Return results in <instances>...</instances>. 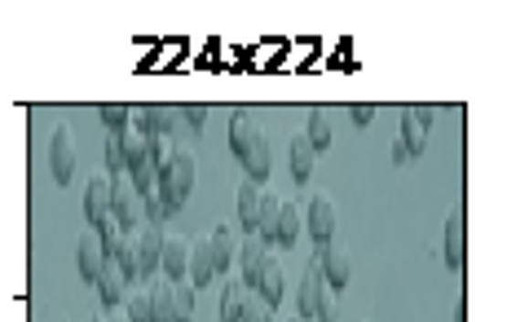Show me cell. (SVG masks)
<instances>
[{
  "instance_id": "obj_38",
  "label": "cell",
  "mask_w": 507,
  "mask_h": 322,
  "mask_svg": "<svg viewBox=\"0 0 507 322\" xmlns=\"http://www.w3.org/2000/svg\"><path fill=\"white\" fill-rule=\"evenodd\" d=\"M371 120H375V106H371V102H357V106H354V124H371Z\"/></svg>"
},
{
  "instance_id": "obj_16",
  "label": "cell",
  "mask_w": 507,
  "mask_h": 322,
  "mask_svg": "<svg viewBox=\"0 0 507 322\" xmlns=\"http://www.w3.org/2000/svg\"><path fill=\"white\" fill-rule=\"evenodd\" d=\"M243 168H248V177H252L256 186L269 177V168H274V150H269V137H265V133H256V142L248 146V155H243Z\"/></svg>"
},
{
  "instance_id": "obj_7",
  "label": "cell",
  "mask_w": 507,
  "mask_h": 322,
  "mask_svg": "<svg viewBox=\"0 0 507 322\" xmlns=\"http://www.w3.org/2000/svg\"><path fill=\"white\" fill-rule=\"evenodd\" d=\"M185 265H190V239L181 234H164V248H159V270L164 278H185Z\"/></svg>"
},
{
  "instance_id": "obj_26",
  "label": "cell",
  "mask_w": 507,
  "mask_h": 322,
  "mask_svg": "<svg viewBox=\"0 0 507 322\" xmlns=\"http://www.w3.org/2000/svg\"><path fill=\"white\" fill-rule=\"evenodd\" d=\"M282 283H287V278H282V265L269 256V261H265V270H260V278H256L260 296L269 300V305H279V300H282Z\"/></svg>"
},
{
  "instance_id": "obj_29",
  "label": "cell",
  "mask_w": 507,
  "mask_h": 322,
  "mask_svg": "<svg viewBox=\"0 0 507 322\" xmlns=\"http://www.w3.org/2000/svg\"><path fill=\"white\" fill-rule=\"evenodd\" d=\"M279 208H282L279 195H260V217H256V230H260V239H269V243H274V230H279Z\"/></svg>"
},
{
  "instance_id": "obj_40",
  "label": "cell",
  "mask_w": 507,
  "mask_h": 322,
  "mask_svg": "<svg viewBox=\"0 0 507 322\" xmlns=\"http://www.w3.org/2000/svg\"><path fill=\"white\" fill-rule=\"evenodd\" d=\"M89 322H106V314H93V318H89Z\"/></svg>"
},
{
  "instance_id": "obj_18",
  "label": "cell",
  "mask_w": 507,
  "mask_h": 322,
  "mask_svg": "<svg viewBox=\"0 0 507 322\" xmlns=\"http://www.w3.org/2000/svg\"><path fill=\"white\" fill-rule=\"evenodd\" d=\"M185 274H190V287H207V283L217 278V265H212V248H207V239L190 243V265H185Z\"/></svg>"
},
{
  "instance_id": "obj_20",
  "label": "cell",
  "mask_w": 507,
  "mask_h": 322,
  "mask_svg": "<svg viewBox=\"0 0 507 322\" xmlns=\"http://www.w3.org/2000/svg\"><path fill=\"white\" fill-rule=\"evenodd\" d=\"M93 283H98V292H101V300H106V305H120V300H124V292H128V278H124V270H120L115 261H106Z\"/></svg>"
},
{
  "instance_id": "obj_1",
  "label": "cell",
  "mask_w": 507,
  "mask_h": 322,
  "mask_svg": "<svg viewBox=\"0 0 507 322\" xmlns=\"http://www.w3.org/2000/svg\"><path fill=\"white\" fill-rule=\"evenodd\" d=\"M159 248H164V225H137V230H128L124 234V248L115 252L111 261L124 270V278H146V274L159 270Z\"/></svg>"
},
{
  "instance_id": "obj_6",
  "label": "cell",
  "mask_w": 507,
  "mask_h": 322,
  "mask_svg": "<svg viewBox=\"0 0 507 322\" xmlns=\"http://www.w3.org/2000/svg\"><path fill=\"white\" fill-rule=\"evenodd\" d=\"M304 230L313 234V239H322L327 243L331 234H335V199L331 195H313L304 203Z\"/></svg>"
},
{
  "instance_id": "obj_30",
  "label": "cell",
  "mask_w": 507,
  "mask_h": 322,
  "mask_svg": "<svg viewBox=\"0 0 507 322\" xmlns=\"http://www.w3.org/2000/svg\"><path fill=\"white\" fill-rule=\"evenodd\" d=\"M190 314H195V287L177 278L173 283V322H190Z\"/></svg>"
},
{
  "instance_id": "obj_5",
  "label": "cell",
  "mask_w": 507,
  "mask_h": 322,
  "mask_svg": "<svg viewBox=\"0 0 507 322\" xmlns=\"http://www.w3.org/2000/svg\"><path fill=\"white\" fill-rule=\"evenodd\" d=\"M111 217L124 225V230H137V217H142V195L132 190L128 173L111 177Z\"/></svg>"
},
{
  "instance_id": "obj_13",
  "label": "cell",
  "mask_w": 507,
  "mask_h": 322,
  "mask_svg": "<svg viewBox=\"0 0 507 322\" xmlns=\"http://www.w3.org/2000/svg\"><path fill=\"white\" fill-rule=\"evenodd\" d=\"M207 248H212V265H217V274L234 270V256H238V230H234V225H217L212 239H207Z\"/></svg>"
},
{
  "instance_id": "obj_14",
  "label": "cell",
  "mask_w": 507,
  "mask_h": 322,
  "mask_svg": "<svg viewBox=\"0 0 507 322\" xmlns=\"http://www.w3.org/2000/svg\"><path fill=\"white\" fill-rule=\"evenodd\" d=\"M256 133H260V124H256V115H252V111H243V106H238V111L229 115V150H234V155L243 159V155H248V146L256 142Z\"/></svg>"
},
{
  "instance_id": "obj_15",
  "label": "cell",
  "mask_w": 507,
  "mask_h": 322,
  "mask_svg": "<svg viewBox=\"0 0 507 322\" xmlns=\"http://www.w3.org/2000/svg\"><path fill=\"white\" fill-rule=\"evenodd\" d=\"M301 234H304V208H301V203H291V199H282V208H279V230H274V243L291 248V243H296Z\"/></svg>"
},
{
  "instance_id": "obj_17",
  "label": "cell",
  "mask_w": 507,
  "mask_h": 322,
  "mask_svg": "<svg viewBox=\"0 0 507 322\" xmlns=\"http://www.w3.org/2000/svg\"><path fill=\"white\" fill-rule=\"evenodd\" d=\"M265 261H269V252L260 248L256 239H243V243H238L234 265H243V287H256V278H260V270H265Z\"/></svg>"
},
{
  "instance_id": "obj_36",
  "label": "cell",
  "mask_w": 507,
  "mask_h": 322,
  "mask_svg": "<svg viewBox=\"0 0 507 322\" xmlns=\"http://www.w3.org/2000/svg\"><path fill=\"white\" fill-rule=\"evenodd\" d=\"M106 173H124V150H120V142H115V133H111V142H106Z\"/></svg>"
},
{
  "instance_id": "obj_32",
  "label": "cell",
  "mask_w": 507,
  "mask_h": 322,
  "mask_svg": "<svg viewBox=\"0 0 507 322\" xmlns=\"http://www.w3.org/2000/svg\"><path fill=\"white\" fill-rule=\"evenodd\" d=\"M238 322H274V305L265 296H252L248 292V300H243V314H238Z\"/></svg>"
},
{
  "instance_id": "obj_10",
  "label": "cell",
  "mask_w": 507,
  "mask_h": 322,
  "mask_svg": "<svg viewBox=\"0 0 507 322\" xmlns=\"http://www.w3.org/2000/svg\"><path fill=\"white\" fill-rule=\"evenodd\" d=\"M115 142H120V150H124V168H137V164H151V133H142V128H120L115 133Z\"/></svg>"
},
{
  "instance_id": "obj_19",
  "label": "cell",
  "mask_w": 507,
  "mask_h": 322,
  "mask_svg": "<svg viewBox=\"0 0 507 322\" xmlns=\"http://www.w3.org/2000/svg\"><path fill=\"white\" fill-rule=\"evenodd\" d=\"M322 287H327V278L318 270V261H309V265H304V278H301V318H313Z\"/></svg>"
},
{
  "instance_id": "obj_25",
  "label": "cell",
  "mask_w": 507,
  "mask_h": 322,
  "mask_svg": "<svg viewBox=\"0 0 507 322\" xmlns=\"http://www.w3.org/2000/svg\"><path fill=\"white\" fill-rule=\"evenodd\" d=\"M304 137L313 142V150H327L331 146V111H327V106H313V111H309Z\"/></svg>"
},
{
  "instance_id": "obj_12",
  "label": "cell",
  "mask_w": 507,
  "mask_h": 322,
  "mask_svg": "<svg viewBox=\"0 0 507 322\" xmlns=\"http://www.w3.org/2000/svg\"><path fill=\"white\" fill-rule=\"evenodd\" d=\"M132 128H142V133H151V137H164V128H173V106H164V102L132 106Z\"/></svg>"
},
{
  "instance_id": "obj_39",
  "label": "cell",
  "mask_w": 507,
  "mask_h": 322,
  "mask_svg": "<svg viewBox=\"0 0 507 322\" xmlns=\"http://www.w3.org/2000/svg\"><path fill=\"white\" fill-rule=\"evenodd\" d=\"M106 322H128V314L124 309H115V314H106Z\"/></svg>"
},
{
  "instance_id": "obj_2",
  "label": "cell",
  "mask_w": 507,
  "mask_h": 322,
  "mask_svg": "<svg viewBox=\"0 0 507 322\" xmlns=\"http://www.w3.org/2000/svg\"><path fill=\"white\" fill-rule=\"evenodd\" d=\"M195 173H199V159H195V150L190 146H177L168 150V159L159 164V186H154V195L164 199V208H168V217L177 212L181 203L190 199V186H195Z\"/></svg>"
},
{
  "instance_id": "obj_35",
  "label": "cell",
  "mask_w": 507,
  "mask_h": 322,
  "mask_svg": "<svg viewBox=\"0 0 507 322\" xmlns=\"http://www.w3.org/2000/svg\"><path fill=\"white\" fill-rule=\"evenodd\" d=\"M313 318H318V322H340V296H335V287H322Z\"/></svg>"
},
{
  "instance_id": "obj_8",
  "label": "cell",
  "mask_w": 507,
  "mask_h": 322,
  "mask_svg": "<svg viewBox=\"0 0 507 322\" xmlns=\"http://www.w3.org/2000/svg\"><path fill=\"white\" fill-rule=\"evenodd\" d=\"M84 217L98 225L101 217H111V173H93L89 177V190H84Z\"/></svg>"
},
{
  "instance_id": "obj_27",
  "label": "cell",
  "mask_w": 507,
  "mask_h": 322,
  "mask_svg": "<svg viewBox=\"0 0 507 322\" xmlns=\"http://www.w3.org/2000/svg\"><path fill=\"white\" fill-rule=\"evenodd\" d=\"M243 300H248V287H243V278H229L226 292H221V318H226V322H238V314H243Z\"/></svg>"
},
{
  "instance_id": "obj_24",
  "label": "cell",
  "mask_w": 507,
  "mask_h": 322,
  "mask_svg": "<svg viewBox=\"0 0 507 322\" xmlns=\"http://www.w3.org/2000/svg\"><path fill=\"white\" fill-rule=\"evenodd\" d=\"M260 195H265V190H260L256 181H243V186H238V199H234V203H238V221L248 225V230H256V217H260Z\"/></svg>"
},
{
  "instance_id": "obj_22",
  "label": "cell",
  "mask_w": 507,
  "mask_h": 322,
  "mask_svg": "<svg viewBox=\"0 0 507 322\" xmlns=\"http://www.w3.org/2000/svg\"><path fill=\"white\" fill-rule=\"evenodd\" d=\"M151 322H173V278H151Z\"/></svg>"
},
{
  "instance_id": "obj_21",
  "label": "cell",
  "mask_w": 507,
  "mask_h": 322,
  "mask_svg": "<svg viewBox=\"0 0 507 322\" xmlns=\"http://www.w3.org/2000/svg\"><path fill=\"white\" fill-rule=\"evenodd\" d=\"M446 265L463 270V212L459 208L446 212Z\"/></svg>"
},
{
  "instance_id": "obj_31",
  "label": "cell",
  "mask_w": 507,
  "mask_h": 322,
  "mask_svg": "<svg viewBox=\"0 0 507 322\" xmlns=\"http://www.w3.org/2000/svg\"><path fill=\"white\" fill-rule=\"evenodd\" d=\"M124 314L128 322H151V292H146V283L132 287V296L124 300Z\"/></svg>"
},
{
  "instance_id": "obj_23",
  "label": "cell",
  "mask_w": 507,
  "mask_h": 322,
  "mask_svg": "<svg viewBox=\"0 0 507 322\" xmlns=\"http://www.w3.org/2000/svg\"><path fill=\"white\" fill-rule=\"evenodd\" d=\"M287 146H291V173L301 177V181H309V177H313V159H318L313 142H309L304 133H296V137H291Z\"/></svg>"
},
{
  "instance_id": "obj_28",
  "label": "cell",
  "mask_w": 507,
  "mask_h": 322,
  "mask_svg": "<svg viewBox=\"0 0 507 322\" xmlns=\"http://www.w3.org/2000/svg\"><path fill=\"white\" fill-rule=\"evenodd\" d=\"M93 230H98V239H101V252H106V261H111V256H115V252L124 248V225L115 221V217H101L98 225H93Z\"/></svg>"
},
{
  "instance_id": "obj_37",
  "label": "cell",
  "mask_w": 507,
  "mask_h": 322,
  "mask_svg": "<svg viewBox=\"0 0 507 322\" xmlns=\"http://www.w3.org/2000/svg\"><path fill=\"white\" fill-rule=\"evenodd\" d=\"M181 111H185V124H195V128L207 124V106H203V102H190V106H181Z\"/></svg>"
},
{
  "instance_id": "obj_33",
  "label": "cell",
  "mask_w": 507,
  "mask_h": 322,
  "mask_svg": "<svg viewBox=\"0 0 507 322\" xmlns=\"http://www.w3.org/2000/svg\"><path fill=\"white\" fill-rule=\"evenodd\" d=\"M128 181H132V190H137V195H154V186H159V168H154V164H137V168H128Z\"/></svg>"
},
{
  "instance_id": "obj_41",
  "label": "cell",
  "mask_w": 507,
  "mask_h": 322,
  "mask_svg": "<svg viewBox=\"0 0 507 322\" xmlns=\"http://www.w3.org/2000/svg\"><path fill=\"white\" fill-rule=\"evenodd\" d=\"M301 322H304V318H301Z\"/></svg>"
},
{
  "instance_id": "obj_9",
  "label": "cell",
  "mask_w": 507,
  "mask_h": 322,
  "mask_svg": "<svg viewBox=\"0 0 507 322\" xmlns=\"http://www.w3.org/2000/svg\"><path fill=\"white\" fill-rule=\"evenodd\" d=\"M318 270H322V278H327V287H344V283H349V274H354L349 248L327 243V248H322V261H318Z\"/></svg>"
},
{
  "instance_id": "obj_4",
  "label": "cell",
  "mask_w": 507,
  "mask_h": 322,
  "mask_svg": "<svg viewBox=\"0 0 507 322\" xmlns=\"http://www.w3.org/2000/svg\"><path fill=\"white\" fill-rule=\"evenodd\" d=\"M49 168L53 177L67 186L71 181V173H76V133H71V124L62 120V124H53V137H49Z\"/></svg>"
},
{
  "instance_id": "obj_34",
  "label": "cell",
  "mask_w": 507,
  "mask_h": 322,
  "mask_svg": "<svg viewBox=\"0 0 507 322\" xmlns=\"http://www.w3.org/2000/svg\"><path fill=\"white\" fill-rule=\"evenodd\" d=\"M101 124H111L115 133L128 128L132 124V106H128V102H106V106H101Z\"/></svg>"
},
{
  "instance_id": "obj_11",
  "label": "cell",
  "mask_w": 507,
  "mask_h": 322,
  "mask_svg": "<svg viewBox=\"0 0 507 322\" xmlns=\"http://www.w3.org/2000/svg\"><path fill=\"white\" fill-rule=\"evenodd\" d=\"M76 265H79V274L93 283L98 278V270L106 265V252H101V239H98V230H84L79 234V243H76Z\"/></svg>"
},
{
  "instance_id": "obj_3",
  "label": "cell",
  "mask_w": 507,
  "mask_h": 322,
  "mask_svg": "<svg viewBox=\"0 0 507 322\" xmlns=\"http://www.w3.org/2000/svg\"><path fill=\"white\" fill-rule=\"evenodd\" d=\"M432 115H437L432 106H406L402 111V150H397V159H406V155H424Z\"/></svg>"
}]
</instances>
